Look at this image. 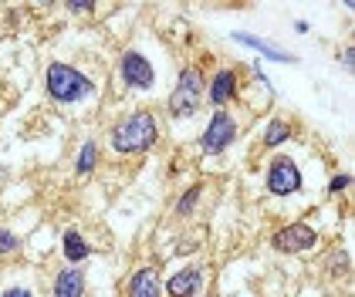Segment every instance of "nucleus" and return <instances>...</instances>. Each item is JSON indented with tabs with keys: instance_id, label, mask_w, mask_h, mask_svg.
<instances>
[{
	"instance_id": "7",
	"label": "nucleus",
	"mask_w": 355,
	"mask_h": 297,
	"mask_svg": "<svg viewBox=\"0 0 355 297\" xmlns=\"http://www.w3.org/2000/svg\"><path fill=\"white\" fill-rule=\"evenodd\" d=\"M119 71H122V81H125V84H132V88H153V81H156L153 64H149V61H146L139 51H125V54H122Z\"/></svg>"
},
{
	"instance_id": "14",
	"label": "nucleus",
	"mask_w": 355,
	"mask_h": 297,
	"mask_svg": "<svg viewBox=\"0 0 355 297\" xmlns=\"http://www.w3.org/2000/svg\"><path fill=\"white\" fill-rule=\"evenodd\" d=\"M288 135H291V125L281 122V118H274V122H268V129H264V145H281Z\"/></svg>"
},
{
	"instance_id": "18",
	"label": "nucleus",
	"mask_w": 355,
	"mask_h": 297,
	"mask_svg": "<svg viewBox=\"0 0 355 297\" xmlns=\"http://www.w3.org/2000/svg\"><path fill=\"white\" fill-rule=\"evenodd\" d=\"M349 183H352L349 176H335V179H331V192H342V189L349 186Z\"/></svg>"
},
{
	"instance_id": "5",
	"label": "nucleus",
	"mask_w": 355,
	"mask_h": 297,
	"mask_svg": "<svg viewBox=\"0 0 355 297\" xmlns=\"http://www.w3.org/2000/svg\"><path fill=\"white\" fill-rule=\"evenodd\" d=\"M315 243H318V233H315L308 223H291V226L277 230L271 237V246L281 250V253H304V250H311Z\"/></svg>"
},
{
	"instance_id": "12",
	"label": "nucleus",
	"mask_w": 355,
	"mask_h": 297,
	"mask_svg": "<svg viewBox=\"0 0 355 297\" xmlns=\"http://www.w3.org/2000/svg\"><path fill=\"white\" fill-rule=\"evenodd\" d=\"M234 41H241V44H247V48H257V51L264 54V57H271V61H281V64H291L295 57L284 51H277V48H271L268 41H261V37H250V34H234Z\"/></svg>"
},
{
	"instance_id": "11",
	"label": "nucleus",
	"mask_w": 355,
	"mask_h": 297,
	"mask_svg": "<svg viewBox=\"0 0 355 297\" xmlns=\"http://www.w3.org/2000/svg\"><path fill=\"white\" fill-rule=\"evenodd\" d=\"M230 98H237V75L234 71H217V78L210 81V102L227 105Z\"/></svg>"
},
{
	"instance_id": "17",
	"label": "nucleus",
	"mask_w": 355,
	"mask_h": 297,
	"mask_svg": "<svg viewBox=\"0 0 355 297\" xmlns=\"http://www.w3.org/2000/svg\"><path fill=\"white\" fill-rule=\"evenodd\" d=\"M21 246V240L10 233V230H0V253H14Z\"/></svg>"
},
{
	"instance_id": "1",
	"label": "nucleus",
	"mask_w": 355,
	"mask_h": 297,
	"mask_svg": "<svg viewBox=\"0 0 355 297\" xmlns=\"http://www.w3.org/2000/svg\"><path fill=\"white\" fill-rule=\"evenodd\" d=\"M156 138H159V125H156L153 111H132L112 125V145H115V152H125V156L153 149Z\"/></svg>"
},
{
	"instance_id": "15",
	"label": "nucleus",
	"mask_w": 355,
	"mask_h": 297,
	"mask_svg": "<svg viewBox=\"0 0 355 297\" xmlns=\"http://www.w3.org/2000/svg\"><path fill=\"white\" fill-rule=\"evenodd\" d=\"M95 152H98L95 142H85L82 145V152H78V172H82V176H88V172L95 169Z\"/></svg>"
},
{
	"instance_id": "4",
	"label": "nucleus",
	"mask_w": 355,
	"mask_h": 297,
	"mask_svg": "<svg viewBox=\"0 0 355 297\" xmlns=\"http://www.w3.org/2000/svg\"><path fill=\"white\" fill-rule=\"evenodd\" d=\"M234 135H237V122H234L227 111H217V115L210 118V125L203 129L200 145H203V152H207V156H220V152L234 142Z\"/></svg>"
},
{
	"instance_id": "2",
	"label": "nucleus",
	"mask_w": 355,
	"mask_h": 297,
	"mask_svg": "<svg viewBox=\"0 0 355 297\" xmlns=\"http://www.w3.org/2000/svg\"><path fill=\"white\" fill-rule=\"evenodd\" d=\"M48 95L55 98V102H61V105H71V102H82V98H88L92 91H95V84L85 78L78 68H71V64H61V61H55V64H48Z\"/></svg>"
},
{
	"instance_id": "16",
	"label": "nucleus",
	"mask_w": 355,
	"mask_h": 297,
	"mask_svg": "<svg viewBox=\"0 0 355 297\" xmlns=\"http://www.w3.org/2000/svg\"><path fill=\"white\" fill-rule=\"evenodd\" d=\"M200 189L203 186H190L187 192H183V199L176 203V216H190L193 206H196V199H200Z\"/></svg>"
},
{
	"instance_id": "13",
	"label": "nucleus",
	"mask_w": 355,
	"mask_h": 297,
	"mask_svg": "<svg viewBox=\"0 0 355 297\" xmlns=\"http://www.w3.org/2000/svg\"><path fill=\"white\" fill-rule=\"evenodd\" d=\"M88 253H92V246L85 243L82 233H78V230H68V233H64V257H68L71 264H78Z\"/></svg>"
},
{
	"instance_id": "20",
	"label": "nucleus",
	"mask_w": 355,
	"mask_h": 297,
	"mask_svg": "<svg viewBox=\"0 0 355 297\" xmlns=\"http://www.w3.org/2000/svg\"><path fill=\"white\" fill-rule=\"evenodd\" d=\"M342 64H345V68L355 64V48H345V51H342Z\"/></svg>"
},
{
	"instance_id": "8",
	"label": "nucleus",
	"mask_w": 355,
	"mask_h": 297,
	"mask_svg": "<svg viewBox=\"0 0 355 297\" xmlns=\"http://www.w3.org/2000/svg\"><path fill=\"white\" fill-rule=\"evenodd\" d=\"M200 284H203V273H200V267L176 270V273L166 280V294H169V297H193L196 291H200Z\"/></svg>"
},
{
	"instance_id": "19",
	"label": "nucleus",
	"mask_w": 355,
	"mask_h": 297,
	"mask_svg": "<svg viewBox=\"0 0 355 297\" xmlns=\"http://www.w3.org/2000/svg\"><path fill=\"white\" fill-rule=\"evenodd\" d=\"M3 297H34L28 287H10V291H3Z\"/></svg>"
},
{
	"instance_id": "6",
	"label": "nucleus",
	"mask_w": 355,
	"mask_h": 297,
	"mask_svg": "<svg viewBox=\"0 0 355 297\" xmlns=\"http://www.w3.org/2000/svg\"><path fill=\"white\" fill-rule=\"evenodd\" d=\"M268 189H271L274 196H291V192H298L301 189V172L298 165L291 159H274L271 169H268Z\"/></svg>"
},
{
	"instance_id": "10",
	"label": "nucleus",
	"mask_w": 355,
	"mask_h": 297,
	"mask_svg": "<svg viewBox=\"0 0 355 297\" xmlns=\"http://www.w3.org/2000/svg\"><path fill=\"white\" fill-rule=\"evenodd\" d=\"M55 297H85V273L75 267H64L55 277Z\"/></svg>"
},
{
	"instance_id": "3",
	"label": "nucleus",
	"mask_w": 355,
	"mask_h": 297,
	"mask_svg": "<svg viewBox=\"0 0 355 297\" xmlns=\"http://www.w3.org/2000/svg\"><path fill=\"white\" fill-rule=\"evenodd\" d=\"M200 95H203V75H200V68H183L176 91L169 95V111H173L176 118H187V115L196 111Z\"/></svg>"
},
{
	"instance_id": "9",
	"label": "nucleus",
	"mask_w": 355,
	"mask_h": 297,
	"mask_svg": "<svg viewBox=\"0 0 355 297\" xmlns=\"http://www.w3.org/2000/svg\"><path fill=\"white\" fill-rule=\"evenodd\" d=\"M163 294V287H159V273L156 267H142L132 273V280H129V297H159Z\"/></svg>"
}]
</instances>
